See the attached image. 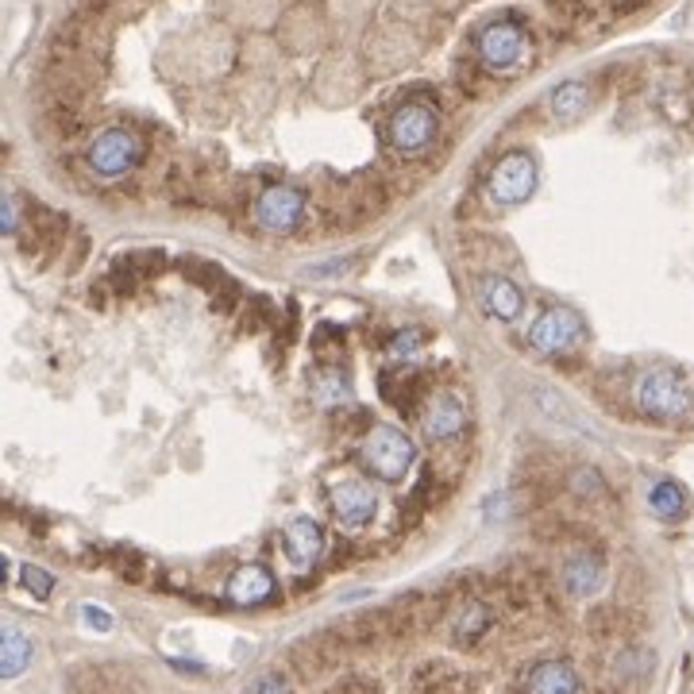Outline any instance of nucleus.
I'll return each instance as SVG.
<instances>
[{
  "label": "nucleus",
  "instance_id": "7ed1b4c3",
  "mask_svg": "<svg viewBox=\"0 0 694 694\" xmlns=\"http://www.w3.org/2000/svg\"><path fill=\"white\" fill-rule=\"evenodd\" d=\"M147 154V143L128 128H105L89 143V167L100 178H124L128 170H136Z\"/></svg>",
  "mask_w": 694,
  "mask_h": 694
},
{
  "label": "nucleus",
  "instance_id": "a878e982",
  "mask_svg": "<svg viewBox=\"0 0 694 694\" xmlns=\"http://www.w3.org/2000/svg\"><path fill=\"white\" fill-rule=\"evenodd\" d=\"M332 694H378V687L366 680H348V683H337V691Z\"/></svg>",
  "mask_w": 694,
  "mask_h": 694
},
{
  "label": "nucleus",
  "instance_id": "b1692460",
  "mask_svg": "<svg viewBox=\"0 0 694 694\" xmlns=\"http://www.w3.org/2000/svg\"><path fill=\"white\" fill-rule=\"evenodd\" d=\"M247 694H290V683H286L278 672H267V675H259V680L252 683V691H247Z\"/></svg>",
  "mask_w": 694,
  "mask_h": 694
},
{
  "label": "nucleus",
  "instance_id": "1a4fd4ad",
  "mask_svg": "<svg viewBox=\"0 0 694 694\" xmlns=\"http://www.w3.org/2000/svg\"><path fill=\"white\" fill-rule=\"evenodd\" d=\"M329 505L344 528H366L378 517V494L363 479H340L329 490Z\"/></svg>",
  "mask_w": 694,
  "mask_h": 694
},
{
  "label": "nucleus",
  "instance_id": "393cba45",
  "mask_svg": "<svg viewBox=\"0 0 694 694\" xmlns=\"http://www.w3.org/2000/svg\"><path fill=\"white\" fill-rule=\"evenodd\" d=\"M0 228H4V232H15V228H20V216H15L12 193H4V201H0Z\"/></svg>",
  "mask_w": 694,
  "mask_h": 694
},
{
  "label": "nucleus",
  "instance_id": "4468645a",
  "mask_svg": "<svg viewBox=\"0 0 694 694\" xmlns=\"http://www.w3.org/2000/svg\"><path fill=\"white\" fill-rule=\"evenodd\" d=\"M224 595H228L232 606H244V610H252V606H263V602H270V598H275V575H270L263 564H239L236 572H232Z\"/></svg>",
  "mask_w": 694,
  "mask_h": 694
},
{
  "label": "nucleus",
  "instance_id": "dca6fc26",
  "mask_svg": "<svg viewBox=\"0 0 694 694\" xmlns=\"http://www.w3.org/2000/svg\"><path fill=\"white\" fill-rule=\"evenodd\" d=\"M31 664V637L20 626L8 621L4 633H0V675L4 680H20Z\"/></svg>",
  "mask_w": 694,
  "mask_h": 694
},
{
  "label": "nucleus",
  "instance_id": "20e7f679",
  "mask_svg": "<svg viewBox=\"0 0 694 694\" xmlns=\"http://www.w3.org/2000/svg\"><path fill=\"white\" fill-rule=\"evenodd\" d=\"M536 159L525 151H510L498 159V167L490 170L487 178V197L494 201V205L510 209V205H521V201L533 197L536 190Z\"/></svg>",
  "mask_w": 694,
  "mask_h": 694
},
{
  "label": "nucleus",
  "instance_id": "f257e3e1",
  "mask_svg": "<svg viewBox=\"0 0 694 694\" xmlns=\"http://www.w3.org/2000/svg\"><path fill=\"white\" fill-rule=\"evenodd\" d=\"M633 397H637V409L656 420H680L687 417L694 405L687 378H683L680 371H672V366H652V371H644L641 378H637Z\"/></svg>",
  "mask_w": 694,
  "mask_h": 694
},
{
  "label": "nucleus",
  "instance_id": "9d476101",
  "mask_svg": "<svg viewBox=\"0 0 694 694\" xmlns=\"http://www.w3.org/2000/svg\"><path fill=\"white\" fill-rule=\"evenodd\" d=\"M420 428H425L428 440H456L467 428V405L459 402L451 389H440L425 402V413H420Z\"/></svg>",
  "mask_w": 694,
  "mask_h": 694
},
{
  "label": "nucleus",
  "instance_id": "6ab92c4d",
  "mask_svg": "<svg viewBox=\"0 0 694 694\" xmlns=\"http://www.w3.org/2000/svg\"><path fill=\"white\" fill-rule=\"evenodd\" d=\"M313 402L324 405V409H344L351 402V382L340 366H324V371L313 374Z\"/></svg>",
  "mask_w": 694,
  "mask_h": 694
},
{
  "label": "nucleus",
  "instance_id": "f3484780",
  "mask_svg": "<svg viewBox=\"0 0 694 694\" xmlns=\"http://www.w3.org/2000/svg\"><path fill=\"white\" fill-rule=\"evenodd\" d=\"M649 510H652V517H660V521H680V517H687L691 498L675 479H660L656 487L649 490Z\"/></svg>",
  "mask_w": 694,
  "mask_h": 694
},
{
  "label": "nucleus",
  "instance_id": "a211bd4d",
  "mask_svg": "<svg viewBox=\"0 0 694 694\" xmlns=\"http://www.w3.org/2000/svg\"><path fill=\"white\" fill-rule=\"evenodd\" d=\"M590 108V89L583 82H564L548 93V113L559 124H575Z\"/></svg>",
  "mask_w": 694,
  "mask_h": 694
},
{
  "label": "nucleus",
  "instance_id": "412c9836",
  "mask_svg": "<svg viewBox=\"0 0 694 694\" xmlns=\"http://www.w3.org/2000/svg\"><path fill=\"white\" fill-rule=\"evenodd\" d=\"M20 583H23V590L35 595V598H51V590H54V575L43 572V567H35V564L20 567Z\"/></svg>",
  "mask_w": 694,
  "mask_h": 694
},
{
  "label": "nucleus",
  "instance_id": "f8f14e48",
  "mask_svg": "<svg viewBox=\"0 0 694 694\" xmlns=\"http://www.w3.org/2000/svg\"><path fill=\"white\" fill-rule=\"evenodd\" d=\"M282 548H286V559H290L298 572H309V567L324 556V528L317 525L313 517H293L290 525L282 528Z\"/></svg>",
  "mask_w": 694,
  "mask_h": 694
},
{
  "label": "nucleus",
  "instance_id": "39448f33",
  "mask_svg": "<svg viewBox=\"0 0 694 694\" xmlns=\"http://www.w3.org/2000/svg\"><path fill=\"white\" fill-rule=\"evenodd\" d=\"M587 340V324L575 309H544L528 329V348L541 355H572Z\"/></svg>",
  "mask_w": 694,
  "mask_h": 694
},
{
  "label": "nucleus",
  "instance_id": "423d86ee",
  "mask_svg": "<svg viewBox=\"0 0 694 694\" xmlns=\"http://www.w3.org/2000/svg\"><path fill=\"white\" fill-rule=\"evenodd\" d=\"M436 108L425 105V100H405L402 108H394L386 124V143L394 147L397 154H420L428 143L436 139Z\"/></svg>",
  "mask_w": 694,
  "mask_h": 694
},
{
  "label": "nucleus",
  "instance_id": "ddd939ff",
  "mask_svg": "<svg viewBox=\"0 0 694 694\" xmlns=\"http://www.w3.org/2000/svg\"><path fill=\"white\" fill-rule=\"evenodd\" d=\"M583 680L567 660H541L521 675V694H579Z\"/></svg>",
  "mask_w": 694,
  "mask_h": 694
},
{
  "label": "nucleus",
  "instance_id": "aec40b11",
  "mask_svg": "<svg viewBox=\"0 0 694 694\" xmlns=\"http://www.w3.org/2000/svg\"><path fill=\"white\" fill-rule=\"evenodd\" d=\"M490 621H494V613H490V606H482V602H467L463 610L456 613V621H451V641H456L459 649H467V644H474L482 633H487Z\"/></svg>",
  "mask_w": 694,
  "mask_h": 694
},
{
  "label": "nucleus",
  "instance_id": "5701e85b",
  "mask_svg": "<svg viewBox=\"0 0 694 694\" xmlns=\"http://www.w3.org/2000/svg\"><path fill=\"white\" fill-rule=\"evenodd\" d=\"M82 621H85V629H93V633H108L113 629V613L105 610V606H82Z\"/></svg>",
  "mask_w": 694,
  "mask_h": 694
},
{
  "label": "nucleus",
  "instance_id": "f03ea898",
  "mask_svg": "<svg viewBox=\"0 0 694 694\" xmlns=\"http://www.w3.org/2000/svg\"><path fill=\"white\" fill-rule=\"evenodd\" d=\"M363 463L382 482H402L417 463V444L405 428L397 425H374L363 436Z\"/></svg>",
  "mask_w": 694,
  "mask_h": 694
},
{
  "label": "nucleus",
  "instance_id": "9b49d317",
  "mask_svg": "<svg viewBox=\"0 0 694 694\" xmlns=\"http://www.w3.org/2000/svg\"><path fill=\"white\" fill-rule=\"evenodd\" d=\"M479 309L487 317H494V321L513 324L521 313H525V293H521V286L513 282V278L487 275L479 282Z\"/></svg>",
  "mask_w": 694,
  "mask_h": 694
},
{
  "label": "nucleus",
  "instance_id": "6e6552de",
  "mask_svg": "<svg viewBox=\"0 0 694 694\" xmlns=\"http://www.w3.org/2000/svg\"><path fill=\"white\" fill-rule=\"evenodd\" d=\"M306 216V193L298 185H267L255 201V221L263 232L275 236H290Z\"/></svg>",
  "mask_w": 694,
  "mask_h": 694
},
{
  "label": "nucleus",
  "instance_id": "0eeeda50",
  "mask_svg": "<svg viewBox=\"0 0 694 694\" xmlns=\"http://www.w3.org/2000/svg\"><path fill=\"white\" fill-rule=\"evenodd\" d=\"M525 46H528V35L517 20L490 23V28H482L479 39H474V51H479L482 66L494 70V74H505V70L517 66V62L525 58Z\"/></svg>",
  "mask_w": 694,
  "mask_h": 694
},
{
  "label": "nucleus",
  "instance_id": "2eb2a0df",
  "mask_svg": "<svg viewBox=\"0 0 694 694\" xmlns=\"http://www.w3.org/2000/svg\"><path fill=\"white\" fill-rule=\"evenodd\" d=\"M602 583H606V564H602V556H595V552H579V556L567 559V567H564V587H567V595L590 598V595H598V590H602Z\"/></svg>",
  "mask_w": 694,
  "mask_h": 694
},
{
  "label": "nucleus",
  "instance_id": "4be33fe9",
  "mask_svg": "<svg viewBox=\"0 0 694 694\" xmlns=\"http://www.w3.org/2000/svg\"><path fill=\"white\" fill-rule=\"evenodd\" d=\"M420 351V332L417 329H405L389 337V355L394 359H413Z\"/></svg>",
  "mask_w": 694,
  "mask_h": 694
}]
</instances>
